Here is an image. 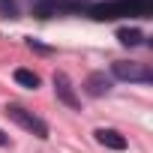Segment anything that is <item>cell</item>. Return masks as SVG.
Instances as JSON below:
<instances>
[{
    "label": "cell",
    "mask_w": 153,
    "mask_h": 153,
    "mask_svg": "<svg viewBox=\"0 0 153 153\" xmlns=\"http://www.w3.org/2000/svg\"><path fill=\"white\" fill-rule=\"evenodd\" d=\"M111 75L120 81H138V84H150L153 81V72L144 63H132V60H114L111 63Z\"/></svg>",
    "instance_id": "1"
},
{
    "label": "cell",
    "mask_w": 153,
    "mask_h": 153,
    "mask_svg": "<svg viewBox=\"0 0 153 153\" xmlns=\"http://www.w3.org/2000/svg\"><path fill=\"white\" fill-rule=\"evenodd\" d=\"M6 117L9 120H15L21 129H27L30 135H36V138H48V126L33 114V111H27V108H21V105H6Z\"/></svg>",
    "instance_id": "2"
},
{
    "label": "cell",
    "mask_w": 153,
    "mask_h": 153,
    "mask_svg": "<svg viewBox=\"0 0 153 153\" xmlns=\"http://www.w3.org/2000/svg\"><path fill=\"white\" fill-rule=\"evenodd\" d=\"M54 93H57V99H60L63 105H69V108H78V105H81V99L75 96V90H72V81L66 78L63 72H54Z\"/></svg>",
    "instance_id": "3"
},
{
    "label": "cell",
    "mask_w": 153,
    "mask_h": 153,
    "mask_svg": "<svg viewBox=\"0 0 153 153\" xmlns=\"http://www.w3.org/2000/svg\"><path fill=\"white\" fill-rule=\"evenodd\" d=\"M84 87H87L90 96H105V93L111 90V75H105V72H90L87 81H84Z\"/></svg>",
    "instance_id": "4"
},
{
    "label": "cell",
    "mask_w": 153,
    "mask_h": 153,
    "mask_svg": "<svg viewBox=\"0 0 153 153\" xmlns=\"http://www.w3.org/2000/svg\"><path fill=\"white\" fill-rule=\"evenodd\" d=\"M93 135H96V141H99L102 147H108V150H126V138H123L117 129H96Z\"/></svg>",
    "instance_id": "5"
},
{
    "label": "cell",
    "mask_w": 153,
    "mask_h": 153,
    "mask_svg": "<svg viewBox=\"0 0 153 153\" xmlns=\"http://www.w3.org/2000/svg\"><path fill=\"white\" fill-rule=\"evenodd\" d=\"M66 3L63 0H33V12L39 15V18H48L51 12H57V9H63Z\"/></svg>",
    "instance_id": "6"
},
{
    "label": "cell",
    "mask_w": 153,
    "mask_h": 153,
    "mask_svg": "<svg viewBox=\"0 0 153 153\" xmlns=\"http://www.w3.org/2000/svg\"><path fill=\"white\" fill-rule=\"evenodd\" d=\"M15 81H18L21 87L36 90V87H39V75H36L33 69H15Z\"/></svg>",
    "instance_id": "7"
},
{
    "label": "cell",
    "mask_w": 153,
    "mask_h": 153,
    "mask_svg": "<svg viewBox=\"0 0 153 153\" xmlns=\"http://www.w3.org/2000/svg\"><path fill=\"white\" fill-rule=\"evenodd\" d=\"M117 39H120L123 45L135 48V45H141V39H144V36H141V30H135V27H132V30H129V27H123V30H117Z\"/></svg>",
    "instance_id": "8"
},
{
    "label": "cell",
    "mask_w": 153,
    "mask_h": 153,
    "mask_svg": "<svg viewBox=\"0 0 153 153\" xmlns=\"http://www.w3.org/2000/svg\"><path fill=\"white\" fill-rule=\"evenodd\" d=\"M0 6H3V12L15 15V0H0Z\"/></svg>",
    "instance_id": "9"
},
{
    "label": "cell",
    "mask_w": 153,
    "mask_h": 153,
    "mask_svg": "<svg viewBox=\"0 0 153 153\" xmlns=\"http://www.w3.org/2000/svg\"><path fill=\"white\" fill-rule=\"evenodd\" d=\"M9 144H12V141H9V135H6L3 129H0V147H9Z\"/></svg>",
    "instance_id": "10"
}]
</instances>
